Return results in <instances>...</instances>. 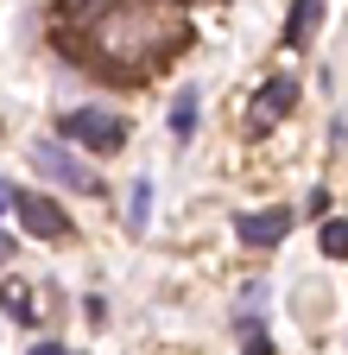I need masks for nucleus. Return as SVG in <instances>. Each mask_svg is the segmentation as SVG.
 <instances>
[{"instance_id": "obj_3", "label": "nucleus", "mask_w": 348, "mask_h": 355, "mask_svg": "<svg viewBox=\"0 0 348 355\" xmlns=\"http://www.w3.org/2000/svg\"><path fill=\"white\" fill-rule=\"evenodd\" d=\"M19 222L38 235V241H57V235H70V216L51 203V197H38V191H19Z\"/></svg>"}, {"instance_id": "obj_4", "label": "nucleus", "mask_w": 348, "mask_h": 355, "mask_svg": "<svg viewBox=\"0 0 348 355\" xmlns=\"http://www.w3.org/2000/svg\"><path fill=\"white\" fill-rule=\"evenodd\" d=\"M235 235L247 241V248H273V241H285L291 235V209H259V216H235Z\"/></svg>"}, {"instance_id": "obj_11", "label": "nucleus", "mask_w": 348, "mask_h": 355, "mask_svg": "<svg viewBox=\"0 0 348 355\" xmlns=\"http://www.w3.org/2000/svg\"><path fill=\"white\" fill-rule=\"evenodd\" d=\"M323 209H329V191H323V184H317V191H311V197H304V216H323Z\"/></svg>"}, {"instance_id": "obj_10", "label": "nucleus", "mask_w": 348, "mask_h": 355, "mask_svg": "<svg viewBox=\"0 0 348 355\" xmlns=\"http://www.w3.org/2000/svg\"><path fill=\"white\" fill-rule=\"evenodd\" d=\"M0 311H7V318H19V324H32V311H26V286H19V279L0 286Z\"/></svg>"}, {"instance_id": "obj_8", "label": "nucleus", "mask_w": 348, "mask_h": 355, "mask_svg": "<svg viewBox=\"0 0 348 355\" xmlns=\"http://www.w3.org/2000/svg\"><path fill=\"white\" fill-rule=\"evenodd\" d=\"M146 222H152V178H134V197H127V229L146 235Z\"/></svg>"}, {"instance_id": "obj_7", "label": "nucleus", "mask_w": 348, "mask_h": 355, "mask_svg": "<svg viewBox=\"0 0 348 355\" xmlns=\"http://www.w3.org/2000/svg\"><path fill=\"white\" fill-rule=\"evenodd\" d=\"M317 26H323V0H304V7H291V13H285V38H291V44H304Z\"/></svg>"}, {"instance_id": "obj_12", "label": "nucleus", "mask_w": 348, "mask_h": 355, "mask_svg": "<svg viewBox=\"0 0 348 355\" xmlns=\"http://www.w3.org/2000/svg\"><path fill=\"white\" fill-rule=\"evenodd\" d=\"M7 209H19V191L7 184V178H0V216H7Z\"/></svg>"}, {"instance_id": "obj_14", "label": "nucleus", "mask_w": 348, "mask_h": 355, "mask_svg": "<svg viewBox=\"0 0 348 355\" xmlns=\"http://www.w3.org/2000/svg\"><path fill=\"white\" fill-rule=\"evenodd\" d=\"M0 260H13V235L7 229H0Z\"/></svg>"}, {"instance_id": "obj_5", "label": "nucleus", "mask_w": 348, "mask_h": 355, "mask_svg": "<svg viewBox=\"0 0 348 355\" xmlns=\"http://www.w3.org/2000/svg\"><path fill=\"white\" fill-rule=\"evenodd\" d=\"M291 102H297V76H266V83H259V96H253L259 127H266V121H279V114H291Z\"/></svg>"}, {"instance_id": "obj_9", "label": "nucleus", "mask_w": 348, "mask_h": 355, "mask_svg": "<svg viewBox=\"0 0 348 355\" xmlns=\"http://www.w3.org/2000/svg\"><path fill=\"white\" fill-rule=\"evenodd\" d=\"M317 241H323V254H329V260H348V222H336V216H329Z\"/></svg>"}, {"instance_id": "obj_1", "label": "nucleus", "mask_w": 348, "mask_h": 355, "mask_svg": "<svg viewBox=\"0 0 348 355\" xmlns=\"http://www.w3.org/2000/svg\"><path fill=\"white\" fill-rule=\"evenodd\" d=\"M64 133H70V140H82V146H102V153L127 146V121L108 114V108H70V114H64Z\"/></svg>"}, {"instance_id": "obj_2", "label": "nucleus", "mask_w": 348, "mask_h": 355, "mask_svg": "<svg viewBox=\"0 0 348 355\" xmlns=\"http://www.w3.org/2000/svg\"><path fill=\"white\" fill-rule=\"evenodd\" d=\"M32 159H38V171H45L51 184H64V191H95V171L82 165L70 146H38Z\"/></svg>"}, {"instance_id": "obj_6", "label": "nucleus", "mask_w": 348, "mask_h": 355, "mask_svg": "<svg viewBox=\"0 0 348 355\" xmlns=\"http://www.w3.org/2000/svg\"><path fill=\"white\" fill-rule=\"evenodd\" d=\"M196 114H203V96H196V83H184L178 102H171V140H190V133H196Z\"/></svg>"}, {"instance_id": "obj_13", "label": "nucleus", "mask_w": 348, "mask_h": 355, "mask_svg": "<svg viewBox=\"0 0 348 355\" xmlns=\"http://www.w3.org/2000/svg\"><path fill=\"white\" fill-rule=\"evenodd\" d=\"M32 355H70L64 343H32Z\"/></svg>"}]
</instances>
